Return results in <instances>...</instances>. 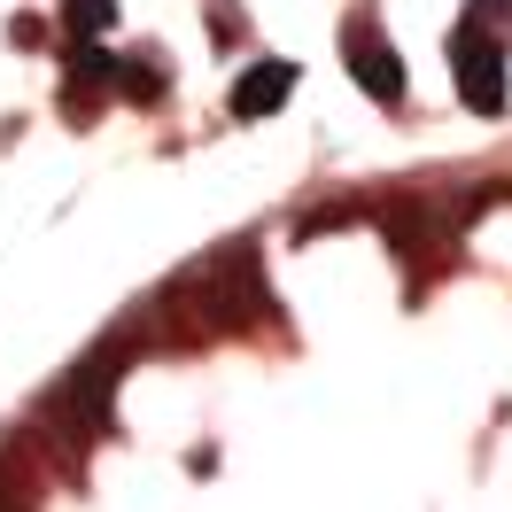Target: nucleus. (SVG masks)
<instances>
[{"instance_id": "obj_1", "label": "nucleus", "mask_w": 512, "mask_h": 512, "mask_svg": "<svg viewBox=\"0 0 512 512\" xmlns=\"http://www.w3.org/2000/svg\"><path fill=\"white\" fill-rule=\"evenodd\" d=\"M125 357H132V326H125V334H109L94 357H78L63 381L39 396V419H55L70 450H86V443L109 435V396H117V381H125Z\"/></svg>"}, {"instance_id": "obj_2", "label": "nucleus", "mask_w": 512, "mask_h": 512, "mask_svg": "<svg viewBox=\"0 0 512 512\" xmlns=\"http://www.w3.org/2000/svg\"><path fill=\"white\" fill-rule=\"evenodd\" d=\"M458 94L474 101L481 117H497V109H505V47L489 39V24H481V16H466V24H458Z\"/></svg>"}, {"instance_id": "obj_3", "label": "nucleus", "mask_w": 512, "mask_h": 512, "mask_svg": "<svg viewBox=\"0 0 512 512\" xmlns=\"http://www.w3.org/2000/svg\"><path fill=\"white\" fill-rule=\"evenodd\" d=\"M342 47H350L357 86L396 109V101H404V63H396V47H388V39H373V16H350V24H342Z\"/></svg>"}, {"instance_id": "obj_4", "label": "nucleus", "mask_w": 512, "mask_h": 512, "mask_svg": "<svg viewBox=\"0 0 512 512\" xmlns=\"http://www.w3.org/2000/svg\"><path fill=\"white\" fill-rule=\"evenodd\" d=\"M295 70L288 63H264V70H241V86H233V117H272L280 101H288Z\"/></svg>"}, {"instance_id": "obj_5", "label": "nucleus", "mask_w": 512, "mask_h": 512, "mask_svg": "<svg viewBox=\"0 0 512 512\" xmlns=\"http://www.w3.org/2000/svg\"><path fill=\"white\" fill-rule=\"evenodd\" d=\"M63 16L78 24V32H101V24L117 16V8H109V0H63Z\"/></svg>"}]
</instances>
